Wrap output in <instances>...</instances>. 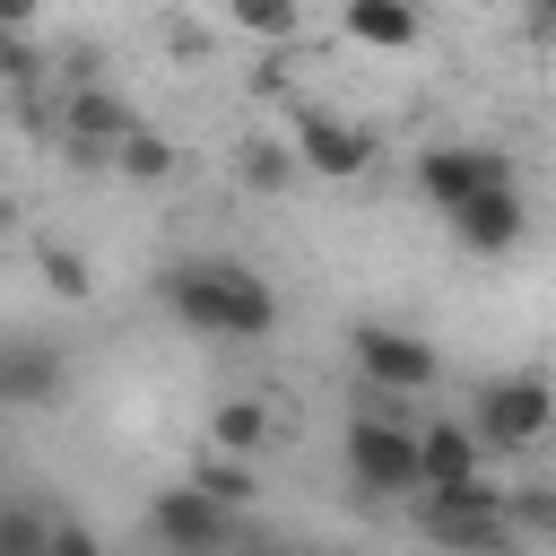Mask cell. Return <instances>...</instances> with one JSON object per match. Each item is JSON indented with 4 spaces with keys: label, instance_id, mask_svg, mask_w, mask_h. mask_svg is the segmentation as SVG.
Masks as SVG:
<instances>
[{
    "label": "cell",
    "instance_id": "1",
    "mask_svg": "<svg viewBox=\"0 0 556 556\" xmlns=\"http://www.w3.org/2000/svg\"><path fill=\"white\" fill-rule=\"evenodd\" d=\"M156 295H165V313H174L182 330H200V339H269V330H278V295H269V278L243 269V261H174V269L156 278Z\"/></svg>",
    "mask_w": 556,
    "mask_h": 556
},
{
    "label": "cell",
    "instance_id": "2",
    "mask_svg": "<svg viewBox=\"0 0 556 556\" xmlns=\"http://www.w3.org/2000/svg\"><path fill=\"white\" fill-rule=\"evenodd\" d=\"M339 460H348V486H365V495H417V426H400L391 391L348 417Z\"/></svg>",
    "mask_w": 556,
    "mask_h": 556
},
{
    "label": "cell",
    "instance_id": "3",
    "mask_svg": "<svg viewBox=\"0 0 556 556\" xmlns=\"http://www.w3.org/2000/svg\"><path fill=\"white\" fill-rule=\"evenodd\" d=\"M417 530L443 539V547H504V539H513V504H504V486H486V478L417 486Z\"/></svg>",
    "mask_w": 556,
    "mask_h": 556
},
{
    "label": "cell",
    "instance_id": "4",
    "mask_svg": "<svg viewBox=\"0 0 556 556\" xmlns=\"http://www.w3.org/2000/svg\"><path fill=\"white\" fill-rule=\"evenodd\" d=\"M478 443L486 452H530L547 426H556V391L539 382V374H495L486 391H478Z\"/></svg>",
    "mask_w": 556,
    "mask_h": 556
},
{
    "label": "cell",
    "instance_id": "5",
    "mask_svg": "<svg viewBox=\"0 0 556 556\" xmlns=\"http://www.w3.org/2000/svg\"><path fill=\"white\" fill-rule=\"evenodd\" d=\"M486 182H513V156L486 148V139H443V148L417 156V191H426V208H460V200L486 191Z\"/></svg>",
    "mask_w": 556,
    "mask_h": 556
},
{
    "label": "cell",
    "instance_id": "6",
    "mask_svg": "<svg viewBox=\"0 0 556 556\" xmlns=\"http://www.w3.org/2000/svg\"><path fill=\"white\" fill-rule=\"evenodd\" d=\"M348 356H356V374L374 391H426L434 382V348L417 330H391V321H356L348 330Z\"/></svg>",
    "mask_w": 556,
    "mask_h": 556
},
{
    "label": "cell",
    "instance_id": "7",
    "mask_svg": "<svg viewBox=\"0 0 556 556\" xmlns=\"http://www.w3.org/2000/svg\"><path fill=\"white\" fill-rule=\"evenodd\" d=\"M148 539L156 547H182V556H208V547L235 539V504H217L208 486H165L148 504Z\"/></svg>",
    "mask_w": 556,
    "mask_h": 556
},
{
    "label": "cell",
    "instance_id": "8",
    "mask_svg": "<svg viewBox=\"0 0 556 556\" xmlns=\"http://www.w3.org/2000/svg\"><path fill=\"white\" fill-rule=\"evenodd\" d=\"M130 122H139V113H130L113 87H96V78H78L70 104H61V139H70V156H87V165H96V156L113 165V139H122Z\"/></svg>",
    "mask_w": 556,
    "mask_h": 556
},
{
    "label": "cell",
    "instance_id": "9",
    "mask_svg": "<svg viewBox=\"0 0 556 556\" xmlns=\"http://www.w3.org/2000/svg\"><path fill=\"white\" fill-rule=\"evenodd\" d=\"M295 156H304V174L348 182V174L374 165V130H365V122H339V113H304V122H295Z\"/></svg>",
    "mask_w": 556,
    "mask_h": 556
},
{
    "label": "cell",
    "instance_id": "10",
    "mask_svg": "<svg viewBox=\"0 0 556 556\" xmlns=\"http://www.w3.org/2000/svg\"><path fill=\"white\" fill-rule=\"evenodd\" d=\"M443 217H452V235H460L469 252H486V261H495V252H513V243H521V226H530L513 182H486V191H469V200H460V208H443Z\"/></svg>",
    "mask_w": 556,
    "mask_h": 556
},
{
    "label": "cell",
    "instance_id": "11",
    "mask_svg": "<svg viewBox=\"0 0 556 556\" xmlns=\"http://www.w3.org/2000/svg\"><path fill=\"white\" fill-rule=\"evenodd\" d=\"M460 478H486V443H478V426H460V417L417 426V486H460Z\"/></svg>",
    "mask_w": 556,
    "mask_h": 556
},
{
    "label": "cell",
    "instance_id": "12",
    "mask_svg": "<svg viewBox=\"0 0 556 556\" xmlns=\"http://www.w3.org/2000/svg\"><path fill=\"white\" fill-rule=\"evenodd\" d=\"M52 391H61V356H52L43 339L0 348V400H9V408H43Z\"/></svg>",
    "mask_w": 556,
    "mask_h": 556
},
{
    "label": "cell",
    "instance_id": "13",
    "mask_svg": "<svg viewBox=\"0 0 556 556\" xmlns=\"http://www.w3.org/2000/svg\"><path fill=\"white\" fill-rule=\"evenodd\" d=\"M417 26H426V9H417V0H348V35H356V43H374V52H408V43H417Z\"/></svg>",
    "mask_w": 556,
    "mask_h": 556
},
{
    "label": "cell",
    "instance_id": "14",
    "mask_svg": "<svg viewBox=\"0 0 556 556\" xmlns=\"http://www.w3.org/2000/svg\"><path fill=\"white\" fill-rule=\"evenodd\" d=\"M269 434H278L269 400H217V408H208V443H217V452H261Z\"/></svg>",
    "mask_w": 556,
    "mask_h": 556
},
{
    "label": "cell",
    "instance_id": "15",
    "mask_svg": "<svg viewBox=\"0 0 556 556\" xmlns=\"http://www.w3.org/2000/svg\"><path fill=\"white\" fill-rule=\"evenodd\" d=\"M113 165H122L130 182H165V174H174V139L148 130V122H130V130L113 139Z\"/></svg>",
    "mask_w": 556,
    "mask_h": 556
},
{
    "label": "cell",
    "instance_id": "16",
    "mask_svg": "<svg viewBox=\"0 0 556 556\" xmlns=\"http://www.w3.org/2000/svg\"><path fill=\"white\" fill-rule=\"evenodd\" d=\"M235 174H243L252 191H287V182L304 174V156H295V139H243V156H235Z\"/></svg>",
    "mask_w": 556,
    "mask_h": 556
},
{
    "label": "cell",
    "instance_id": "17",
    "mask_svg": "<svg viewBox=\"0 0 556 556\" xmlns=\"http://www.w3.org/2000/svg\"><path fill=\"white\" fill-rule=\"evenodd\" d=\"M191 486H208L217 504H252L261 486H252V469H243V452H200V478Z\"/></svg>",
    "mask_w": 556,
    "mask_h": 556
},
{
    "label": "cell",
    "instance_id": "18",
    "mask_svg": "<svg viewBox=\"0 0 556 556\" xmlns=\"http://www.w3.org/2000/svg\"><path fill=\"white\" fill-rule=\"evenodd\" d=\"M43 547H52V521L26 504H0V556H43Z\"/></svg>",
    "mask_w": 556,
    "mask_h": 556
},
{
    "label": "cell",
    "instance_id": "19",
    "mask_svg": "<svg viewBox=\"0 0 556 556\" xmlns=\"http://www.w3.org/2000/svg\"><path fill=\"white\" fill-rule=\"evenodd\" d=\"M235 26L261 35V43H287L295 35V0H235Z\"/></svg>",
    "mask_w": 556,
    "mask_h": 556
},
{
    "label": "cell",
    "instance_id": "20",
    "mask_svg": "<svg viewBox=\"0 0 556 556\" xmlns=\"http://www.w3.org/2000/svg\"><path fill=\"white\" fill-rule=\"evenodd\" d=\"M43 287H52V295H70V304H78V295H87V287H96V278H87V261H78V252H43Z\"/></svg>",
    "mask_w": 556,
    "mask_h": 556
},
{
    "label": "cell",
    "instance_id": "21",
    "mask_svg": "<svg viewBox=\"0 0 556 556\" xmlns=\"http://www.w3.org/2000/svg\"><path fill=\"white\" fill-rule=\"evenodd\" d=\"M0 78H9V87H35V78H43V61L17 43V26H0Z\"/></svg>",
    "mask_w": 556,
    "mask_h": 556
},
{
    "label": "cell",
    "instance_id": "22",
    "mask_svg": "<svg viewBox=\"0 0 556 556\" xmlns=\"http://www.w3.org/2000/svg\"><path fill=\"white\" fill-rule=\"evenodd\" d=\"M530 35H539V43L556 35V0H530Z\"/></svg>",
    "mask_w": 556,
    "mask_h": 556
},
{
    "label": "cell",
    "instance_id": "23",
    "mask_svg": "<svg viewBox=\"0 0 556 556\" xmlns=\"http://www.w3.org/2000/svg\"><path fill=\"white\" fill-rule=\"evenodd\" d=\"M35 17V0H0V26H26Z\"/></svg>",
    "mask_w": 556,
    "mask_h": 556
}]
</instances>
